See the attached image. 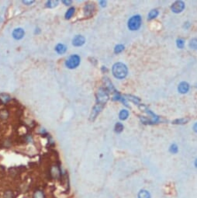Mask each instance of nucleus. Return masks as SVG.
Masks as SVG:
<instances>
[{
	"instance_id": "nucleus-1",
	"label": "nucleus",
	"mask_w": 197,
	"mask_h": 198,
	"mask_svg": "<svg viewBox=\"0 0 197 198\" xmlns=\"http://www.w3.org/2000/svg\"><path fill=\"white\" fill-rule=\"evenodd\" d=\"M113 74L116 78L123 79L127 74V67L123 63H116L113 66Z\"/></svg>"
},
{
	"instance_id": "nucleus-2",
	"label": "nucleus",
	"mask_w": 197,
	"mask_h": 198,
	"mask_svg": "<svg viewBox=\"0 0 197 198\" xmlns=\"http://www.w3.org/2000/svg\"><path fill=\"white\" fill-rule=\"evenodd\" d=\"M80 64V57L77 54H73L70 56L65 61V65L68 68L73 69V68H77Z\"/></svg>"
},
{
	"instance_id": "nucleus-3",
	"label": "nucleus",
	"mask_w": 197,
	"mask_h": 198,
	"mask_svg": "<svg viewBox=\"0 0 197 198\" xmlns=\"http://www.w3.org/2000/svg\"><path fill=\"white\" fill-rule=\"evenodd\" d=\"M141 23V18L140 16H134L131 17L128 22V27L131 29V31H135L137 30L140 26Z\"/></svg>"
},
{
	"instance_id": "nucleus-4",
	"label": "nucleus",
	"mask_w": 197,
	"mask_h": 198,
	"mask_svg": "<svg viewBox=\"0 0 197 198\" xmlns=\"http://www.w3.org/2000/svg\"><path fill=\"white\" fill-rule=\"evenodd\" d=\"M109 99V96L106 89H99L97 93V103L105 105Z\"/></svg>"
},
{
	"instance_id": "nucleus-5",
	"label": "nucleus",
	"mask_w": 197,
	"mask_h": 198,
	"mask_svg": "<svg viewBox=\"0 0 197 198\" xmlns=\"http://www.w3.org/2000/svg\"><path fill=\"white\" fill-rule=\"evenodd\" d=\"M185 7L184 2H182V1H177L175 3H173V5H172V9L174 13H180L183 10Z\"/></svg>"
},
{
	"instance_id": "nucleus-6",
	"label": "nucleus",
	"mask_w": 197,
	"mask_h": 198,
	"mask_svg": "<svg viewBox=\"0 0 197 198\" xmlns=\"http://www.w3.org/2000/svg\"><path fill=\"white\" fill-rule=\"evenodd\" d=\"M103 107H104L103 104H98V103H97L96 105L94 107L93 110H92V114H91V116H90V119L91 120L95 119V118L96 117L97 115L99 114V112L102 111V108H103Z\"/></svg>"
},
{
	"instance_id": "nucleus-7",
	"label": "nucleus",
	"mask_w": 197,
	"mask_h": 198,
	"mask_svg": "<svg viewBox=\"0 0 197 198\" xmlns=\"http://www.w3.org/2000/svg\"><path fill=\"white\" fill-rule=\"evenodd\" d=\"M85 43V38L82 35L75 36V38L72 40V45L75 47H79L84 45Z\"/></svg>"
},
{
	"instance_id": "nucleus-8",
	"label": "nucleus",
	"mask_w": 197,
	"mask_h": 198,
	"mask_svg": "<svg viewBox=\"0 0 197 198\" xmlns=\"http://www.w3.org/2000/svg\"><path fill=\"white\" fill-rule=\"evenodd\" d=\"M25 32L22 28H16L13 31V37L16 40H20L24 37Z\"/></svg>"
},
{
	"instance_id": "nucleus-9",
	"label": "nucleus",
	"mask_w": 197,
	"mask_h": 198,
	"mask_svg": "<svg viewBox=\"0 0 197 198\" xmlns=\"http://www.w3.org/2000/svg\"><path fill=\"white\" fill-rule=\"evenodd\" d=\"M189 89V84L186 82H182L179 84V91L181 93H186L188 92Z\"/></svg>"
},
{
	"instance_id": "nucleus-10",
	"label": "nucleus",
	"mask_w": 197,
	"mask_h": 198,
	"mask_svg": "<svg viewBox=\"0 0 197 198\" xmlns=\"http://www.w3.org/2000/svg\"><path fill=\"white\" fill-rule=\"evenodd\" d=\"M94 10V5L92 4H87V5L85 6L84 11H85V14L86 16H91L93 13Z\"/></svg>"
},
{
	"instance_id": "nucleus-11",
	"label": "nucleus",
	"mask_w": 197,
	"mask_h": 198,
	"mask_svg": "<svg viewBox=\"0 0 197 198\" xmlns=\"http://www.w3.org/2000/svg\"><path fill=\"white\" fill-rule=\"evenodd\" d=\"M55 51L57 53L60 54H62L66 52L67 47L65 46V45H63V44H58V45H57V46L55 47Z\"/></svg>"
},
{
	"instance_id": "nucleus-12",
	"label": "nucleus",
	"mask_w": 197,
	"mask_h": 198,
	"mask_svg": "<svg viewBox=\"0 0 197 198\" xmlns=\"http://www.w3.org/2000/svg\"><path fill=\"white\" fill-rule=\"evenodd\" d=\"M50 173H51V176L54 177V179H57L60 177L61 173H60L59 169L57 167V166H54V167L51 169V171H50Z\"/></svg>"
},
{
	"instance_id": "nucleus-13",
	"label": "nucleus",
	"mask_w": 197,
	"mask_h": 198,
	"mask_svg": "<svg viewBox=\"0 0 197 198\" xmlns=\"http://www.w3.org/2000/svg\"><path fill=\"white\" fill-rule=\"evenodd\" d=\"M58 1L57 0H50L46 2V7L47 8H54L56 7L58 5Z\"/></svg>"
},
{
	"instance_id": "nucleus-14",
	"label": "nucleus",
	"mask_w": 197,
	"mask_h": 198,
	"mask_svg": "<svg viewBox=\"0 0 197 198\" xmlns=\"http://www.w3.org/2000/svg\"><path fill=\"white\" fill-rule=\"evenodd\" d=\"M138 198H150V193H148V191L142 190L138 193Z\"/></svg>"
},
{
	"instance_id": "nucleus-15",
	"label": "nucleus",
	"mask_w": 197,
	"mask_h": 198,
	"mask_svg": "<svg viewBox=\"0 0 197 198\" xmlns=\"http://www.w3.org/2000/svg\"><path fill=\"white\" fill-rule=\"evenodd\" d=\"M74 13H75V8L74 7L69 8V9H68V11L66 12V13H65V19L69 20V19L73 16Z\"/></svg>"
},
{
	"instance_id": "nucleus-16",
	"label": "nucleus",
	"mask_w": 197,
	"mask_h": 198,
	"mask_svg": "<svg viewBox=\"0 0 197 198\" xmlns=\"http://www.w3.org/2000/svg\"><path fill=\"white\" fill-rule=\"evenodd\" d=\"M33 198H45L44 193L41 190H37L34 192V195H33Z\"/></svg>"
},
{
	"instance_id": "nucleus-17",
	"label": "nucleus",
	"mask_w": 197,
	"mask_h": 198,
	"mask_svg": "<svg viewBox=\"0 0 197 198\" xmlns=\"http://www.w3.org/2000/svg\"><path fill=\"white\" fill-rule=\"evenodd\" d=\"M128 114H128V111H126V110H124V111H122L120 113L119 117H120V119L126 120L127 118V117H128Z\"/></svg>"
},
{
	"instance_id": "nucleus-18",
	"label": "nucleus",
	"mask_w": 197,
	"mask_h": 198,
	"mask_svg": "<svg viewBox=\"0 0 197 198\" xmlns=\"http://www.w3.org/2000/svg\"><path fill=\"white\" fill-rule=\"evenodd\" d=\"M158 10H156V9H154V10H151L149 13V15H148V18L150 19V20H151V19H154V18H155L156 16H158Z\"/></svg>"
},
{
	"instance_id": "nucleus-19",
	"label": "nucleus",
	"mask_w": 197,
	"mask_h": 198,
	"mask_svg": "<svg viewBox=\"0 0 197 198\" xmlns=\"http://www.w3.org/2000/svg\"><path fill=\"white\" fill-rule=\"evenodd\" d=\"M123 129H124V126H123V124L121 123H117L116 124V126H115V130L117 133H120L123 130Z\"/></svg>"
},
{
	"instance_id": "nucleus-20",
	"label": "nucleus",
	"mask_w": 197,
	"mask_h": 198,
	"mask_svg": "<svg viewBox=\"0 0 197 198\" xmlns=\"http://www.w3.org/2000/svg\"><path fill=\"white\" fill-rule=\"evenodd\" d=\"M9 97L8 95L5 94H1L0 95V100L2 102V103H7L9 100Z\"/></svg>"
},
{
	"instance_id": "nucleus-21",
	"label": "nucleus",
	"mask_w": 197,
	"mask_h": 198,
	"mask_svg": "<svg viewBox=\"0 0 197 198\" xmlns=\"http://www.w3.org/2000/svg\"><path fill=\"white\" fill-rule=\"evenodd\" d=\"M189 46L192 49H197V39H192L191 40L189 43Z\"/></svg>"
},
{
	"instance_id": "nucleus-22",
	"label": "nucleus",
	"mask_w": 197,
	"mask_h": 198,
	"mask_svg": "<svg viewBox=\"0 0 197 198\" xmlns=\"http://www.w3.org/2000/svg\"><path fill=\"white\" fill-rule=\"evenodd\" d=\"M8 115H9V114H8V112L6 110H2V111H0V117L2 118V119H5V118H7Z\"/></svg>"
},
{
	"instance_id": "nucleus-23",
	"label": "nucleus",
	"mask_w": 197,
	"mask_h": 198,
	"mask_svg": "<svg viewBox=\"0 0 197 198\" xmlns=\"http://www.w3.org/2000/svg\"><path fill=\"white\" fill-rule=\"evenodd\" d=\"M124 49V45H117V46H116V48H115V49H114V51H115V53H120V52L122 51Z\"/></svg>"
},
{
	"instance_id": "nucleus-24",
	"label": "nucleus",
	"mask_w": 197,
	"mask_h": 198,
	"mask_svg": "<svg viewBox=\"0 0 197 198\" xmlns=\"http://www.w3.org/2000/svg\"><path fill=\"white\" fill-rule=\"evenodd\" d=\"M170 152H172V153H176V152H178V147L176 146V145H172V146L170 147Z\"/></svg>"
},
{
	"instance_id": "nucleus-25",
	"label": "nucleus",
	"mask_w": 197,
	"mask_h": 198,
	"mask_svg": "<svg viewBox=\"0 0 197 198\" xmlns=\"http://www.w3.org/2000/svg\"><path fill=\"white\" fill-rule=\"evenodd\" d=\"M5 198H13V193H12V191H6L4 195Z\"/></svg>"
},
{
	"instance_id": "nucleus-26",
	"label": "nucleus",
	"mask_w": 197,
	"mask_h": 198,
	"mask_svg": "<svg viewBox=\"0 0 197 198\" xmlns=\"http://www.w3.org/2000/svg\"><path fill=\"white\" fill-rule=\"evenodd\" d=\"M177 46L179 47V48H182L184 46V41L182 39H179L177 41Z\"/></svg>"
},
{
	"instance_id": "nucleus-27",
	"label": "nucleus",
	"mask_w": 197,
	"mask_h": 198,
	"mask_svg": "<svg viewBox=\"0 0 197 198\" xmlns=\"http://www.w3.org/2000/svg\"><path fill=\"white\" fill-rule=\"evenodd\" d=\"M188 121V119H180V120H176L174 121V124H185Z\"/></svg>"
},
{
	"instance_id": "nucleus-28",
	"label": "nucleus",
	"mask_w": 197,
	"mask_h": 198,
	"mask_svg": "<svg viewBox=\"0 0 197 198\" xmlns=\"http://www.w3.org/2000/svg\"><path fill=\"white\" fill-rule=\"evenodd\" d=\"M33 2H34V0H32V1H27V0H25V1H23V3L26 4V5H31V4H32Z\"/></svg>"
},
{
	"instance_id": "nucleus-29",
	"label": "nucleus",
	"mask_w": 197,
	"mask_h": 198,
	"mask_svg": "<svg viewBox=\"0 0 197 198\" xmlns=\"http://www.w3.org/2000/svg\"><path fill=\"white\" fill-rule=\"evenodd\" d=\"M72 2V1H71V0H69V1H63V3H65L66 5H70L71 3Z\"/></svg>"
},
{
	"instance_id": "nucleus-30",
	"label": "nucleus",
	"mask_w": 197,
	"mask_h": 198,
	"mask_svg": "<svg viewBox=\"0 0 197 198\" xmlns=\"http://www.w3.org/2000/svg\"><path fill=\"white\" fill-rule=\"evenodd\" d=\"M193 129H194V130H195V131L197 133V123L195 124V125H194V127H193Z\"/></svg>"
},
{
	"instance_id": "nucleus-31",
	"label": "nucleus",
	"mask_w": 197,
	"mask_h": 198,
	"mask_svg": "<svg viewBox=\"0 0 197 198\" xmlns=\"http://www.w3.org/2000/svg\"><path fill=\"white\" fill-rule=\"evenodd\" d=\"M100 4L102 6H104V5H106V2H105V1H101Z\"/></svg>"
},
{
	"instance_id": "nucleus-32",
	"label": "nucleus",
	"mask_w": 197,
	"mask_h": 198,
	"mask_svg": "<svg viewBox=\"0 0 197 198\" xmlns=\"http://www.w3.org/2000/svg\"><path fill=\"white\" fill-rule=\"evenodd\" d=\"M195 167H197V159L195 160Z\"/></svg>"
}]
</instances>
